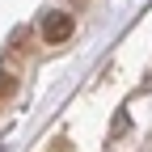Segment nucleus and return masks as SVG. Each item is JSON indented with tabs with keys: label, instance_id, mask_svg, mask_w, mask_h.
<instances>
[{
	"label": "nucleus",
	"instance_id": "nucleus-1",
	"mask_svg": "<svg viewBox=\"0 0 152 152\" xmlns=\"http://www.w3.org/2000/svg\"><path fill=\"white\" fill-rule=\"evenodd\" d=\"M42 38L47 42H68L72 38V13H47L42 17Z\"/></svg>",
	"mask_w": 152,
	"mask_h": 152
},
{
	"label": "nucleus",
	"instance_id": "nucleus-2",
	"mask_svg": "<svg viewBox=\"0 0 152 152\" xmlns=\"http://www.w3.org/2000/svg\"><path fill=\"white\" fill-rule=\"evenodd\" d=\"M17 89V80H13V76L9 72H0V97H9V93Z\"/></svg>",
	"mask_w": 152,
	"mask_h": 152
}]
</instances>
